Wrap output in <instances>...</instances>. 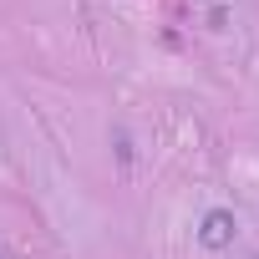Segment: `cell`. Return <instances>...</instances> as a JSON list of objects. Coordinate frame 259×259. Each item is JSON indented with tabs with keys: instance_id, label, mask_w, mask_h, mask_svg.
Returning <instances> with one entry per match:
<instances>
[{
	"instance_id": "cell-1",
	"label": "cell",
	"mask_w": 259,
	"mask_h": 259,
	"mask_svg": "<svg viewBox=\"0 0 259 259\" xmlns=\"http://www.w3.org/2000/svg\"><path fill=\"white\" fill-rule=\"evenodd\" d=\"M234 234H239V224H234L229 208H208L203 224H198V244H203V249H229Z\"/></svg>"
}]
</instances>
